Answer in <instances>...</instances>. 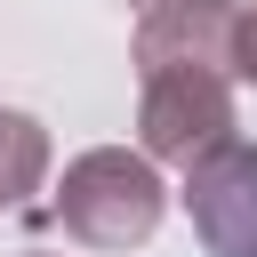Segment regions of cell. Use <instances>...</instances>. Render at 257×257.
Masks as SVG:
<instances>
[{"mask_svg": "<svg viewBox=\"0 0 257 257\" xmlns=\"http://www.w3.org/2000/svg\"><path fill=\"white\" fill-rule=\"evenodd\" d=\"M161 209H169V185H161V169H153L145 153H128V145L80 153V161L64 169V185H56V225H64L80 249H145L153 225H161Z\"/></svg>", "mask_w": 257, "mask_h": 257, "instance_id": "6da1fadb", "label": "cell"}, {"mask_svg": "<svg viewBox=\"0 0 257 257\" xmlns=\"http://www.w3.org/2000/svg\"><path fill=\"white\" fill-rule=\"evenodd\" d=\"M217 145H233V72H145L137 153L153 169H193Z\"/></svg>", "mask_w": 257, "mask_h": 257, "instance_id": "7a4b0ae2", "label": "cell"}, {"mask_svg": "<svg viewBox=\"0 0 257 257\" xmlns=\"http://www.w3.org/2000/svg\"><path fill=\"white\" fill-rule=\"evenodd\" d=\"M185 217L209 257H257V145H217L185 169Z\"/></svg>", "mask_w": 257, "mask_h": 257, "instance_id": "3957f363", "label": "cell"}, {"mask_svg": "<svg viewBox=\"0 0 257 257\" xmlns=\"http://www.w3.org/2000/svg\"><path fill=\"white\" fill-rule=\"evenodd\" d=\"M137 80L145 72H233V8H169V16H137Z\"/></svg>", "mask_w": 257, "mask_h": 257, "instance_id": "277c9868", "label": "cell"}, {"mask_svg": "<svg viewBox=\"0 0 257 257\" xmlns=\"http://www.w3.org/2000/svg\"><path fill=\"white\" fill-rule=\"evenodd\" d=\"M48 177V128L32 112H0V209H24Z\"/></svg>", "mask_w": 257, "mask_h": 257, "instance_id": "5b68a950", "label": "cell"}, {"mask_svg": "<svg viewBox=\"0 0 257 257\" xmlns=\"http://www.w3.org/2000/svg\"><path fill=\"white\" fill-rule=\"evenodd\" d=\"M233 80H249V88H257V0H249V8H233Z\"/></svg>", "mask_w": 257, "mask_h": 257, "instance_id": "8992f818", "label": "cell"}, {"mask_svg": "<svg viewBox=\"0 0 257 257\" xmlns=\"http://www.w3.org/2000/svg\"><path fill=\"white\" fill-rule=\"evenodd\" d=\"M169 8H217V16H225L233 0H137V16H169Z\"/></svg>", "mask_w": 257, "mask_h": 257, "instance_id": "52a82bcc", "label": "cell"}, {"mask_svg": "<svg viewBox=\"0 0 257 257\" xmlns=\"http://www.w3.org/2000/svg\"><path fill=\"white\" fill-rule=\"evenodd\" d=\"M32 257H48V249H32Z\"/></svg>", "mask_w": 257, "mask_h": 257, "instance_id": "ba28073f", "label": "cell"}]
</instances>
